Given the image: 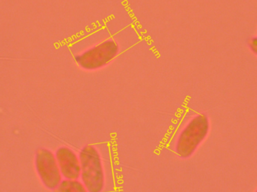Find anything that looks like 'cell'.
Listing matches in <instances>:
<instances>
[{
  "label": "cell",
  "instance_id": "obj_5",
  "mask_svg": "<svg viewBox=\"0 0 257 192\" xmlns=\"http://www.w3.org/2000/svg\"><path fill=\"white\" fill-rule=\"evenodd\" d=\"M55 156L62 176L66 179H78L81 176L80 159L72 149L60 147Z\"/></svg>",
  "mask_w": 257,
  "mask_h": 192
},
{
  "label": "cell",
  "instance_id": "obj_7",
  "mask_svg": "<svg viewBox=\"0 0 257 192\" xmlns=\"http://www.w3.org/2000/svg\"><path fill=\"white\" fill-rule=\"evenodd\" d=\"M247 45L250 51L257 56V36L250 38L247 42Z\"/></svg>",
  "mask_w": 257,
  "mask_h": 192
},
{
  "label": "cell",
  "instance_id": "obj_1",
  "mask_svg": "<svg viewBox=\"0 0 257 192\" xmlns=\"http://www.w3.org/2000/svg\"><path fill=\"white\" fill-rule=\"evenodd\" d=\"M81 176L88 192H102L105 187V174L97 149L91 145L84 146L79 154Z\"/></svg>",
  "mask_w": 257,
  "mask_h": 192
},
{
  "label": "cell",
  "instance_id": "obj_6",
  "mask_svg": "<svg viewBox=\"0 0 257 192\" xmlns=\"http://www.w3.org/2000/svg\"><path fill=\"white\" fill-rule=\"evenodd\" d=\"M57 192H88L82 182L78 179H65L56 188Z\"/></svg>",
  "mask_w": 257,
  "mask_h": 192
},
{
  "label": "cell",
  "instance_id": "obj_3",
  "mask_svg": "<svg viewBox=\"0 0 257 192\" xmlns=\"http://www.w3.org/2000/svg\"><path fill=\"white\" fill-rule=\"evenodd\" d=\"M118 45L113 40H106L94 48L75 57L80 67L94 70L103 67L118 54Z\"/></svg>",
  "mask_w": 257,
  "mask_h": 192
},
{
  "label": "cell",
  "instance_id": "obj_4",
  "mask_svg": "<svg viewBox=\"0 0 257 192\" xmlns=\"http://www.w3.org/2000/svg\"><path fill=\"white\" fill-rule=\"evenodd\" d=\"M36 167L44 185L49 189H56L62 181V174L57 158L47 149H39L36 154Z\"/></svg>",
  "mask_w": 257,
  "mask_h": 192
},
{
  "label": "cell",
  "instance_id": "obj_2",
  "mask_svg": "<svg viewBox=\"0 0 257 192\" xmlns=\"http://www.w3.org/2000/svg\"><path fill=\"white\" fill-rule=\"evenodd\" d=\"M209 128V120L206 115L195 116L178 137L175 146L177 154L182 158L191 156L208 135Z\"/></svg>",
  "mask_w": 257,
  "mask_h": 192
},
{
  "label": "cell",
  "instance_id": "obj_8",
  "mask_svg": "<svg viewBox=\"0 0 257 192\" xmlns=\"http://www.w3.org/2000/svg\"><path fill=\"white\" fill-rule=\"evenodd\" d=\"M256 192H257V190H256Z\"/></svg>",
  "mask_w": 257,
  "mask_h": 192
}]
</instances>
